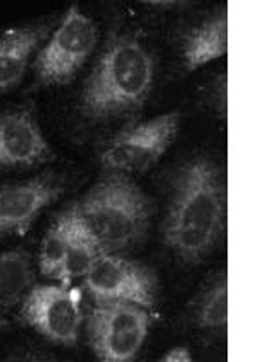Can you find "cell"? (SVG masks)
Masks as SVG:
<instances>
[{
    "label": "cell",
    "mask_w": 271,
    "mask_h": 362,
    "mask_svg": "<svg viewBox=\"0 0 271 362\" xmlns=\"http://www.w3.org/2000/svg\"><path fill=\"white\" fill-rule=\"evenodd\" d=\"M85 288L98 303L124 300L143 308L156 305V277L143 264L119 255H100L85 274Z\"/></svg>",
    "instance_id": "7"
},
{
    "label": "cell",
    "mask_w": 271,
    "mask_h": 362,
    "mask_svg": "<svg viewBox=\"0 0 271 362\" xmlns=\"http://www.w3.org/2000/svg\"><path fill=\"white\" fill-rule=\"evenodd\" d=\"M154 62L132 37L112 38L90 73L82 109L90 118H111L143 105L152 89Z\"/></svg>",
    "instance_id": "2"
},
{
    "label": "cell",
    "mask_w": 271,
    "mask_h": 362,
    "mask_svg": "<svg viewBox=\"0 0 271 362\" xmlns=\"http://www.w3.org/2000/svg\"><path fill=\"white\" fill-rule=\"evenodd\" d=\"M71 230H69V245H67V259L62 272L64 286H69L74 277L85 276L89 268L92 267L96 259L102 255V247L96 241L95 234L90 232L89 225L83 219L78 206H73L69 210Z\"/></svg>",
    "instance_id": "13"
},
{
    "label": "cell",
    "mask_w": 271,
    "mask_h": 362,
    "mask_svg": "<svg viewBox=\"0 0 271 362\" xmlns=\"http://www.w3.org/2000/svg\"><path fill=\"white\" fill-rule=\"evenodd\" d=\"M228 49V15L222 11L205 24L192 29L183 44V58L188 71L214 62Z\"/></svg>",
    "instance_id": "12"
},
{
    "label": "cell",
    "mask_w": 271,
    "mask_h": 362,
    "mask_svg": "<svg viewBox=\"0 0 271 362\" xmlns=\"http://www.w3.org/2000/svg\"><path fill=\"white\" fill-rule=\"evenodd\" d=\"M102 250H124L145 238L150 205L145 194L125 176L103 180L78 206Z\"/></svg>",
    "instance_id": "3"
},
{
    "label": "cell",
    "mask_w": 271,
    "mask_h": 362,
    "mask_svg": "<svg viewBox=\"0 0 271 362\" xmlns=\"http://www.w3.org/2000/svg\"><path fill=\"white\" fill-rule=\"evenodd\" d=\"M96 40L98 33L95 22L83 15L78 6L69 8L49 44L38 54L35 62L37 78L44 86H64L71 82L92 53Z\"/></svg>",
    "instance_id": "6"
},
{
    "label": "cell",
    "mask_w": 271,
    "mask_h": 362,
    "mask_svg": "<svg viewBox=\"0 0 271 362\" xmlns=\"http://www.w3.org/2000/svg\"><path fill=\"white\" fill-rule=\"evenodd\" d=\"M45 35V25L8 29L0 33V95L20 83L29 58Z\"/></svg>",
    "instance_id": "11"
},
{
    "label": "cell",
    "mask_w": 271,
    "mask_h": 362,
    "mask_svg": "<svg viewBox=\"0 0 271 362\" xmlns=\"http://www.w3.org/2000/svg\"><path fill=\"white\" fill-rule=\"evenodd\" d=\"M164 362H190L192 361V355H190L188 348L185 346H179V348H174L169 354L163 357Z\"/></svg>",
    "instance_id": "17"
},
{
    "label": "cell",
    "mask_w": 271,
    "mask_h": 362,
    "mask_svg": "<svg viewBox=\"0 0 271 362\" xmlns=\"http://www.w3.org/2000/svg\"><path fill=\"white\" fill-rule=\"evenodd\" d=\"M221 174L206 158L183 167L164 219V243L186 263H198L217 245L224 228Z\"/></svg>",
    "instance_id": "1"
},
{
    "label": "cell",
    "mask_w": 271,
    "mask_h": 362,
    "mask_svg": "<svg viewBox=\"0 0 271 362\" xmlns=\"http://www.w3.org/2000/svg\"><path fill=\"white\" fill-rule=\"evenodd\" d=\"M195 321L201 328H222L228 322V281H215L195 306Z\"/></svg>",
    "instance_id": "16"
},
{
    "label": "cell",
    "mask_w": 271,
    "mask_h": 362,
    "mask_svg": "<svg viewBox=\"0 0 271 362\" xmlns=\"http://www.w3.org/2000/svg\"><path fill=\"white\" fill-rule=\"evenodd\" d=\"M33 284V268L20 250L0 254V317L8 313Z\"/></svg>",
    "instance_id": "14"
},
{
    "label": "cell",
    "mask_w": 271,
    "mask_h": 362,
    "mask_svg": "<svg viewBox=\"0 0 271 362\" xmlns=\"http://www.w3.org/2000/svg\"><path fill=\"white\" fill-rule=\"evenodd\" d=\"M64 183L54 176H42L22 185L0 189V234L28 228L47 205L62 194Z\"/></svg>",
    "instance_id": "10"
},
{
    "label": "cell",
    "mask_w": 271,
    "mask_h": 362,
    "mask_svg": "<svg viewBox=\"0 0 271 362\" xmlns=\"http://www.w3.org/2000/svg\"><path fill=\"white\" fill-rule=\"evenodd\" d=\"M71 219L69 212L58 219L51 230L45 234L40 247V270L44 276L60 279L67 259V245H69Z\"/></svg>",
    "instance_id": "15"
},
{
    "label": "cell",
    "mask_w": 271,
    "mask_h": 362,
    "mask_svg": "<svg viewBox=\"0 0 271 362\" xmlns=\"http://www.w3.org/2000/svg\"><path fill=\"white\" fill-rule=\"evenodd\" d=\"M53 160V151L31 111L0 115V170Z\"/></svg>",
    "instance_id": "9"
},
{
    "label": "cell",
    "mask_w": 271,
    "mask_h": 362,
    "mask_svg": "<svg viewBox=\"0 0 271 362\" xmlns=\"http://www.w3.org/2000/svg\"><path fill=\"white\" fill-rule=\"evenodd\" d=\"M179 124V112H169L125 129L103 147L100 161L105 169L118 173H143L157 163L176 141Z\"/></svg>",
    "instance_id": "5"
},
{
    "label": "cell",
    "mask_w": 271,
    "mask_h": 362,
    "mask_svg": "<svg viewBox=\"0 0 271 362\" xmlns=\"http://www.w3.org/2000/svg\"><path fill=\"white\" fill-rule=\"evenodd\" d=\"M22 315L44 337L58 344L71 346L78 341L82 308L78 297L66 286H37L25 296Z\"/></svg>",
    "instance_id": "8"
},
{
    "label": "cell",
    "mask_w": 271,
    "mask_h": 362,
    "mask_svg": "<svg viewBox=\"0 0 271 362\" xmlns=\"http://www.w3.org/2000/svg\"><path fill=\"white\" fill-rule=\"evenodd\" d=\"M150 317L132 303L105 300L89 317V341L98 358L105 362H128L140 354L148 335Z\"/></svg>",
    "instance_id": "4"
}]
</instances>
